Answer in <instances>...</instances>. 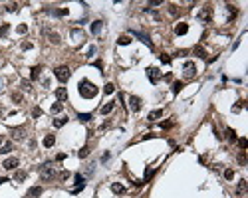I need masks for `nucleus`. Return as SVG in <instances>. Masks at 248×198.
Wrapping results in <instances>:
<instances>
[{
  "instance_id": "nucleus-2",
  "label": "nucleus",
  "mask_w": 248,
  "mask_h": 198,
  "mask_svg": "<svg viewBox=\"0 0 248 198\" xmlns=\"http://www.w3.org/2000/svg\"><path fill=\"white\" fill-rule=\"evenodd\" d=\"M58 176V173L54 170V167L50 163H46L44 167L40 168V178H42V182H50V180H54Z\"/></svg>"
},
{
  "instance_id": "nucleus-42",
  "label": "nucleus",
  "mask_w": 248,
  "mask_h": 198,
  "mask_svg": "<svg viewBox=\"0 0 248 198\" xmlns=\"http://www.w3.org/2000/svg\"><path fill=\"white\" fill-rule=\"evenodd\" d=\"M159 60L163 62V63H171V56H167V53H161V56H159Z\"/></svg>"
},
{
  "instance_id": "nucleus-28",
  "label": "nucleus",
  "mask_w": 248,
  "mask_h": 198,
  "mask_svg": "<svg viewBox=\"0 0 248 198\" xmlns=\"http://www.w3.org/2000/svg\"><path fill=\"white\" fill-rule=\"evenodd\" d=\"M195 53H197L198 58H203V60L207 58V52H204V48H203V46H195Z\"/></svg>"
},
{
  "instance_id": "nucleus-1",
  "label": "nucleus",
  "mask_w": 248,
  "mask_h": 198,
  "mask_svg": "<svg viewBox=\"0 0 248 198\" xmlns=\"http://www.w3.org/2000/svg\"><path fill=\"white\" fill-rule=\"evenodd\" d=\"M78 91H79V95H82V97L91 99V97H95V95H98V87H95L91 81H88V79H82V81H79V85H78Z\"/></svg>"
},
{
  "instance_id": "nucleus-57",
  "label": "nucleus",
  "mask_w": 248,
  "mask_h": 198,
  "mask_svg": "<svg viewBox=\"0 0 248 198\" xmlns=\"http://www.w3.org/2000/svg\"><path fill=\"white\" fill-rule=\"evenodd\" d=\"M0 63H2V62H0Z\"/></svg>"
},
{
  "instance_id": "nucleus-55",
  "label": "nucleus",
  "mask_w": 248,
  "mask_h": 198,
  "mask_svg": "<svg viewBox=\"0 0 248 198\" xmlns=\"http://www.w3.org/2000/svg\"><path fill=\"white\" fill-rule=\"evenodd\" d=\"M105 160H109V153H105L103 157H101V163H105Z\"/></svg>"
},
{
  "instance_id": "nucleus-44",
  "label": "nucleus",
  "mask_w": 248,
  "mask_h": 198,
  "mask_svg": "<svg viewBox=\"0 0 248 198\" xmlns=\"http://www.w3.org/2000/svg\"><path fill=\"white\" fill-rule=\"evenodd\" d=\"M58 178H60V180H68L69 178V173H68V170H62V173L58 174Z\"/></svg>"
},
{
  "instance_id": "nucleus-21",
  "label": "nucleus",
  "mask_w": 248,
  "mask_h": 198,
  "mask_svg": "<svg viewBox=\"0 0 248 198\" xmlns=\"http://www.w3.org/2000/svg\"><path fill=\"white\" fill-rule=\"evenodd\" d=\"M111 190L115 192V194H123V192H125V186L119 184V182H113V184H111Z\"/></svg>"
},
{
  "instance_id": "nucleus-39",
  "label": "nucleus",
  "mask_w": 248,
  "mask_h": 198,
  "mask_svg": "<svg viewBox=\"0 0 248 198\" xmlns=\"http://www.w3.org/2000/svg\"><path fill=\"white\" fill-rule=\"evenodd\" d=\"M12 101L14 103H22V93H18V91L12 93Z\"/></svg>"
},
{
  "instance_id": "nucleus-36",
  "label": "nucleus",
  "mask_w": 248,
  "mask_h": 198,
  "mask_svg": "<svg viewBox=\"0 0 248 198\" xmlns=\"http://www.w3.org/2000/svg\"><path fill=\"white\" fill-rule=\"evenodd\" d=\"M75 184H78V186H82V184H85V178H83V174H75Z\"/></svg>"
},
{
  "instance_id": "nucleus-12",
  "label": "nucleus",
  "mask_w": 248,
  "mask_h": 198,
  "mask_svg": "<svg viewBox=\"0 0 248 198\" xmlns=\"http://www.w3.org/2000/svg\"><path fill=\"white\" fill-rule=\"evenodd\" d=\"M10 135H12V139H14V141H22V139L26 137V131L18 127V129H12V131H10Z\"/></svg>"
},
{
  "instance_id": "nucleus-31",
  "label": "nucleus",
  "mask_w": 248,
  "mask_h": 198,
  "mask_svg": "<svg viewBox=\"0 0 248 198\" xmlns=\"http://www.w3.org/2000/svg\"><path fill=\"white\" fill-rule=\"evenodd\" d=\"M62 109H64V105L58 101V103H54L52 105V113H62Z\"/></svg>"
},
{
  "instance_id": "nucleus-10",
  "label": "nucleus",
  "mask_w": 248,
  "mask_h": 198,
  "mask_svg": "<svg viewBox=\"0 0 248 198\" xmlns=\"http://www.w3.org/2000/svg\"><path fill=\"white\" fill-rule=\"evenodd\" d=\"M46 36H48V42H50V44H54V46H58V44L62 42V38H60V34H58V32L46 30Z\"/></svg>"
},
{
  "instance_id": "nucleus-14",
  "label": "nucleus",
  "mask_w": 248,
  "mask_h": 198,
  "mask_svg": "<svg viewBox=\"0 0 248 198\" xmlns=\"http://www.w3.org/2000/svg\"><path fill=\"white\" fill-rule=\"evenodd\" d=\"M187 32H188V26L185 22H179V24L175 26V34L177 36H183V34H187Z\"/></svg>"
},
{
  "instance_id": "nucleus-26",
  "label": "nucleus",
  "mask_w": 248,
  "mask_h": 198,
  "mask_svg": "<svg viewBox=\"0 0 248 198\" xmlns=\"http://www.w3.org/2000/svg\"><path fill=\"white\" fill-rule=\"evenodd\" d=\"M24 178H26V170H16V174H14V180H16V182H22Z\"/></svg>"
},
{
  "instance_id": "nucleus-41",
  "label": "nucleus",
  "mask_w": 248,
  "mask_h": 198,
  "mask_svg": "<svg viewBox=\"0 0 248 198\" xmlns=\"http://www.w3.org/2000/svg\"><path fill=\"white\" fill-rule=\"evenodd\" d=\"M95 52H98V48H95V46H89V48H88V58H93Z\"/></svg>"
},
{
  "instance_id": "nucleus-20",
  "label": "nucleus",
  "mask_w": 248,
  "mask_h": 198,
  "mask_svg": "<svg viewBox=\"0 0 248 198\" xmlns=\"http://www.w3.org/2000/svg\"><path fill=\"white\" fill-rule=\"evenodd\" d=\"M159 117H163V111H161V109H155V111H151V113H149L147 119H149V121H157Z\"/></svg>"
},
{
  "instance_id": "nucleus-56",
  "label": "nucleus",
  "mask_w": 248,
  "mask_h": 198,
  "mask_svg": "<svg viewBox=\"0 0 248 198\" xmlns=\"http://www.w3.org/2000/svg\"><path fill=\"white\" fill-rule=\"evenodd\" d=\"M2 141H4V139H2V135H0V143H2Z\"/></svg>"
},
{
  "instance_id": "nucleus-3",
  "label": "nucleus",
  "mask_w": 248,
  "mask_h": 198,
  "mask_svg": "<svg viewBox=\"0 0 248 198\" xmlns=\"http://www.w3.org/2000/svg\"><path fill=\"white\" fill-rule=\"evenodd\" d=\"M54 76H56V79H58V81L66 83L68 79H69V76H72V73H69V67H68V66H60V67H56V69H54Z\"/></svg>"
},
{
  "instance_id": "nucleus-19",
  "label": "nucleus",
  "mask_w": 248,
  "mask_h": 198,
  "mask_svg": "<svg viewBox=\"0 0 248 198\" xmlns=\"http://www.w3.org/2000/svg\"><path fill=\"white\" fill-rule=\"evenodd\" d=\"M54 143H56V137H54V135H46V137H44V147H46V149L54 147Z\"/></svg>"
},
{
  "instance_id": "nucleus-45",
  "label": "nucleus",
  "mask_w": 248,
  "mask_h": 198,
  "mask_svg": "<svg viewBox=\"0 0 248 198\" xmlns=\"http://www.w3.org/2000/svg\"><path fill=\"white\" fill-rule=\"evenodd\" d=\"M169 12H171V16H177V14H179V10H177L175 4H169Z\"/></svg>"
},
{
  "instance_id": "nucleus-15",
  "label": "nucleus",
  "mask_w": 248,
  "mask_h": 198,
  "mask_svg": "<svg viewBox=\"0 0 248 198\" xmlns=\"http://www.w3.org/2000/svg\"><path fill=\"white\" fill-rule=\"evenodd\" d=\"M42 196V186H32L28 190V198H40Z\"/></svg>"
},
{
  "instance_id": "nucleus-40",
  "label": "nucleus",
  "mask_w": 248,
  "mask_h": 198,
  "mask_svg": "<svg viewBox=\"0 0 248 198\" xmlns=\"http://www.w3.org/2000/svg\"><path fill=\"white\" fill-rule=\"evenodd\" d=\"M18 10V4L12 2V4H6V12H16Z\"/></svg>"
},
{
  "instance_id": "nucleus-24",
  "label": "nucleus",
  "mask_w": 248,
  "mask_h": 198,
  "mask_svg": "<svg viewBox=\"0 0 248 198\" xmlns=\"http://www.w3.org/2000/svg\"><path fill=\"white\" fill-rule=\"evenodd\" d=\"M40 71H42V67H40V66L32 67V73H30V79H32V81H36V79L40 77Z\"/></svg>"
},
{
  "instance_id": "nucleus-7",
  "label": "nucleus",
  "mask_w": 248,
  "mask_h": 198,
  "mask_svg": "<svg viewBox=\"0 0 248 198\" xmlns=\"http://www.w3.org/2000/svg\"><path fill=\"white\" fill-rule=\"evenodd\" d=\"M198 18H201L203 20V22H211V20H212V6H208V4H207V6H203L201 8V12H198Z\"/></svg>"
},
{
  "instance_id": "nucleus-13",
  "label": "nucleus",
  "mask_w": 248,
  "mask_h": 198,
  "mask_svg": "<svg viewBox=\"0 0 248 198\" xmlns=\"http://www.w3.org/2000/svg\"><path fill=\"white\" fill-rule=\"evenodd\" d=\"M133 36H137V38H139V40H141V42H143V44H145V46H149V48H153V42H151V40H149V36H145V34H141V32H137V30H133Z\"/></svg>"
},
{
  "instance_id": "nucleus-8",
  "label": "nucleus",
  "mask_w": 248,
  "mask_h": 198,
  "mask_svg": "<svg viewBox=\"0 0 248 198\" xmlns=\"http://www.w3.org/2000/svg\"><path fill=\"white\" fill-rule=\"evenodd\" d=\"M129 107H131V111H137L141 109V97H137V95H131V97H129Z\"/></svg>"
},
{
  "instance_id": "nucleus-49",
  "label": "nucleus",
  "mask_w": 248,
  "mask_h": 198,
  "mask_svg": "<svg viewBox=\"0 0 248 198\" xmlns=\"http://www.w3.org/2000/svg\"><path fill=\"white\" fill-rule=\"evenodd\" d=\"M32 42H22V50H32Z\"/></svg>"
},
{
  "instance_id": "nucleus-43",
  "label": "nucleus",
  "mask_w": 248,
  "mask_h": 198,
  "mask_svg": "<svg viewBox=\"0 0 248 198\" xmlns=\"http://www.w3.org/2000/svg\"><path fill=\"white\" fill-rule=\"evenodd\" d=\"M238 147L242 149V151H244V149L248 147V141H246V139H244V137H242V139H238Z\"/></svg>"
},
{
  "instance_id": "nucleus-38",
  "label": "nucleus",
  "mask_w": 248,
  "mask_h": 198,
  "mask_svg": "<svg viewBox=\"0 0 248 198\" xmlns=\"http://www.w3.org/2000/svg\"><path fill=\"white\" fill-rule=\"evenodd\" d=\"M181 89H183V83H181V81H175V83H173V93L177 95V93L181 91Z\"/></svg>"
},
{
  "instance_id": "nucleus-18",
  "label": "nucleus",
  "mask_w": 248,
  "mask_h": 198,
  "mask_svg": "<svg viewBox=\"0 0 248 198\" xmlns=\"http://www.w3.org/2000/svg\"><path fill=\"white\" fill-rule=\"evenodd\" d=\"M56 97H58V101H64L68 97V91H66V87H58L56 89Z\"/></svg>"
},
{
  "instance_id": "nucleus-16",
  "label": "nucleus",
  "mask_w": 248,
  "mask_h": 198,
  "mask_svg": "<svg viewBox=\"0 0 248 198\" xmlns=\"http://www.w3.org/2000/svg\"><path fill=\"white\" fill-rule=\"evenodd\" d=\"M113 107H115V101H109V103H105L103 107H101V115H109L113 111Z\"/></svg>"
},
{
  "instance_id": "nucleus-17",
  "label": "nucleus",
  "mask_w": 248,
  "mask_h": 198,
  "mask_svg": "<svg viewBox=\"0 0 248 198\" xmlns=\"http://www.w3.org/2000/svg\"><path fill=\"white\" fill-rule=\"evenodd\" d=\"M101 28H103V22H101V20H95V22L91 24V34H99Z\"/></svg>"
},
{
  "instance_id": "nucleus-33",
  "label": "nucleus",
  "mask_w": 248,
  "mask_h": 198,
  "mask_svg": "<svg viewBox=\"0 0 248 198\" xmlns=\"http://www.w3.org/2000/svg\"><path fill=\"white\" fill-rule=\"evenodd\" d=\"M224 178H226V180H232V178H234V170H232V168H226V170H224Z\"/></svg>"
},
{
  "instance_id": "nucleus-23",
  "label": "nucleus",
  "mask_w": 248,
  "mask_h": 198,
  "mask_svg": "<svg viewBox=\"0 0 248 198\" xmlns=\"http://www.w3.org/2000/svg\"><path fill=\"white\" fill-rule=\"evenodd\" d=\"M224 135H226V139H228L230 143H234V141H236V131H234V129H230V127L224 131Z\"/></svg>"
},
{
  "instance_id": "nucleus-32",
  "label": "nucleus",
  "mask_w": 248,
  "mask_h": 198,
  "mask_svg": "<svg viewBox=\"0 0 248 198\" xmlns=\"http://www.w3.org/2000/svg\"><path fill=\"white\" fill-rule=\"evenodd\" d=\"M103 91H105L107 95H111L113 91H115V85H113V83H105V87H103Z\"/></svg>"
},
{
  "instance_id": "nucleus-11",
  "label": "nucleus",
  "mask_w": 248,
  "mask_h": 198,
  "mask_svg": "<svg viewBox=\"0 0 248 198\" xmlns=\"http://www.w3.org/2000/svg\"><path fill=\"white\" fill-rule=\"evenodd\" d=\"M246 190H248V182H246L244 178H242L240 182L236 184V196H238V198H242V196L246 194Z\"/></svg>"
},
{
  "instance_id": "nucleus-50",
  "label": "nucleus",
  "mask_w": 248,
  "mask_h": 198,
  "mask_svg": "<svg viewBox=\"0 0 248 198\" xmlns=\"http://www.w3.org/2000/svg\"><path fill=\"white\" fill-rule=\"evenodd\" d=\"M161 127H163V129H169V127H173V121H163Z\"/></svg>"
},
{
  "instance_id": "nucleus-53",
  "label": "nucleus",
  "mask_w": 248,
  "mask_h": 198,
  "mask_svg": "<svg viewBox=\"0 0 248 198\" xmlns=\"http://www.w3.org/2000/svg\"><path fill=\"white\" fill-rule=\"evenodd\" d=\"M159 4H163L161 0H153V2H149V6H159Z\"/></svg>"
},
{
  "instance_id": "nucleus-30",
  "label": "nucleus",
  "mask_w": 248,
  "mask_h": 198,
  "mask_svg": "<svg viewBox=\"0 0 248 198\" xmlns=\"http://www.w3.org/2000/svg\"><path fill=\"white\" fill-rule=\"evenodd\" d=\"M20 87H22L24 91H32V83L28 81V79H22V83H20Z\"/></svg>"
},
{
  "instance_id": "nucleus-6",
  "label": "nucleus",
  "mask_w": 248,
  "mask_h": 198,
  "mask_svg": "<svg viewBox=\"0 0 248 198\" xmlns=\"http://www.w3.org/2000/svg\"><path fill=\"white\" fill-rule=\"evenodd\" d=\"M147 77H149V81L151 83H157L161 77H163V73H161V69L159 67H147Z\"/></svg>"
},
{
  "instance_id": "nucleus-47",
  "label": "nucleus",
  "mask_w": 248,
  "mask_h": 198,
  "mask_svg": "<svg viewBox=\"0 0 248 198\" xmlns=\"http://www.w3.org/2000/svg\"><path fill=\"white\" fill-rule=\"evenodd\" d=\"M26 32H28V26H26V24H20V26H18V34H26Z\"/></svg>"
},
{
  "instance_id": "nucleus-35",
  "label": "nucleus",
  "mask_w": 248,
  "mask_h": 198,
  "mask_svg": "<svg viewBox=\"0 0 248 198\" xmlns=\"http://www.w3.org/2000/svg\"><path fill=\"white\" fill-rule=\"evenodd\" d=\"M88 154H89V149H88V147H83V149H79L78 157H79V159H85V157H88Z\"/></svg>"
},
{
  "instance_id": "nucleus-46",
  "label": "nucleus",
  "mask_w": 248,
  "mask_h": 198,
  "mask_svg": "<svg viewBox=\"0 0 248 198\" xmlns=\"http://www.w3.org/2000/svg\"><path fill=\"white\" fill-rule=\"evenodd\" d=\"M151 176H153V168H147V170H145V180H143V182H147Z\"/></svg>"
},
{
  "instance_id": "nucleus-54",
  "label": "nucleus",
  "mask_w": 248,
  "mask_h": 198,
  "mask_svg": "<svg viewBox=\"0 0 248 198\" xmlns=\"http://www.w3.org/2000/svg\"><path fill=\"white\" fill-rule=\"evenodd\" d=\"M4 83H6V81H4V77H0V93H2V89H4Z\"/></svg>"
},
{
  "instance_id": "nucleus-52",
  "label": "nucleus",
  "mask_w": 248,
  "mask_h": 198,
  "mask_svg": "<svg viewBox=\"0 0 248 198\" xmlns=\"http://www.w3.org/2000/svg\"><path fill=\"white\" fill-rule=\"evenodd\" d=\"M240 109H242V101H238V103H236V105L232 107V111H234V113H238Z\"/></svg>"
},
{
  "instance_id": "nucleus-25",
  "label": "nucleus",
  "mask_w": 248,
  "mask_h": 198,
  "mask_svg": "<svg viewBox=\"0 0 248 198\" xmlns=\"http://www.w3.org/2000/svg\"><path fill=\"white\" fill-rule=\"evenodd\" d=\"M66 123H68V117H58V119H54V127L60 129V127H64Z\"/></svg>"
},
{
  "instance_id": "nucleus-37",
  "label": "nucleus",
  "mask_w": 248,
  "mask_h": 198,
  "mask_svg": "<svg viewBox=\"0 0 248 198\" xmlns=\"http://www.w3.org/2000/svg\"><path fill=\"white\" fill-rule=\"evenodd\" d=\"M10 151H12V145H10V143H6L4 147H0V154H6V153H10Z\"/></svg>"
},
{
  "instance_id": "nucleus-5",
  "label": "nucleus",
  "mask_w": 248,
  "mask_h": 198,
  "mask_svg": "<svg viewBox=\"0 0 248 198\" xmlns=\"http://www.w3.org/2000/svg\"><path fill=\"white\" fill-rule=\"evenodd\" d=\"M183 76L185 77H195L197 76V63L195 62H185V66H183Z\"/></svg>"
},
{
  "instance_id": "nucleus-34",
  "label": "nucleus",
  "mask_w": 248,
  "mask_h": 198,
  "mask_svg": "<svg viewBox=\"0 0 248 198\" xmlns=\"http://www.w3.org/2000/svg\"><path fill=\"white\" fill-rule=\"evenodd\" d=\"M226 10H228V12H230V16H232V18L236 16V12H238V10H236V6H234V4H226Z\"/></svg>"
},
{
  "instance_id": "nucleus-29",
  "label": "nucleus",
  "mask_w": 248,
  "mask_h": 198,
  "mask_svg": "<svg viewBox=\"0 0 248 198\" xmlns=\"http://www.w3.org/2000/svg\"><path fill=\"white\" fill-rule=\"evenodd\" d=\"M78 119L82 121V123H88V121H91V113H79Z\"/></svg>"
},
{
  "instance_id": "nucleus-9",
  "label": "nucleus",
  "mask_w": 248,
  "mask_h": 198,
  "mask_svg": "<svg viewBox=\"0 0 248 198\" xmlns=\"http://www.w3.org/2000/svg\"><path fill=\"white\" fill-rule=\"evenodd\" d=\"M2 167L6 168V170H14L16 167H18V159H16V157H8V159L2 163Z\"/></svg>"
},
{
  "instance_id": "nucleus-51",
  "label": "nucleus",
  "mask_w": 248,
  "mask_h": 198,
  "mask_svg": "<svg viewBox=\"0 0 248 198\" xmlns=\"http://www.w3.org/2000/svg\"><path fill=\"white\" fill-rule=\"evenodd\" d=\"M32 115H34V117H40V115H42V109H40V107H34V111H32Z\"/></svg>"
},
{
  "instance_id": "nucleus-4",
  "label": "nucleus",
  "mask_w": 248,
  "mask_h": 198,
  "mask_svg": "<svg viewBox=\"0 0 248 198\" xmlns=\"http://www.w3.org/2000/svg\"><path fill=\"white\" fill-rule=\"evenodd\" d=\"M69 36H72V42H74V46H79V44H83V40H85V32H83V30H79V28H74L72 32H69Z\"/></svg>"
},
{
  "instance_id": "nucleus-27",
  "label": "nucleus",
  "mask_w": 248,
  "mask_h": 198,
  "mask_svg": "<svg viewBox=\"0 0 248 198\" xmlns=\"http://www.w3.org/2000/svg\"><path fill=\"white\" fill-rule=\"evenodd\" d=\"M8 32H10V24H2L0 26V38H6Z\"/></svg>"
},
{
  "instance_id": "nucleus-22",
  "label": "nucleus",
  "mask_w": 248,
  "mask_h": 198,
  "mask_svg": "<svg viewBox=\"0 0 248 198\" xmlns=\"http://www.w3.org/2000/svg\"><path fill=\"white\" fill-rule=\"evenodd\" d=\"M117 44H119V46H129V44H131V38H129L127 34H123V36L117 38Z\"/></svg>"
},
{
  "instance_id": "nucleus-48",
  "label": "nucleus",
  "mask_w": 248,
  "mask_h": 198,
  "mask_svg": "<svg viewBox=\"0 0 248 198\" xmlns=\"http://www.w3.org/2000/svg\"><path fill=\"white\" fill-rule=\"evenodd\" d=\"M238 163H240V164H244V163H246V154H244V151H240V154H238Z\"/></svg>"
}]
</instances>
